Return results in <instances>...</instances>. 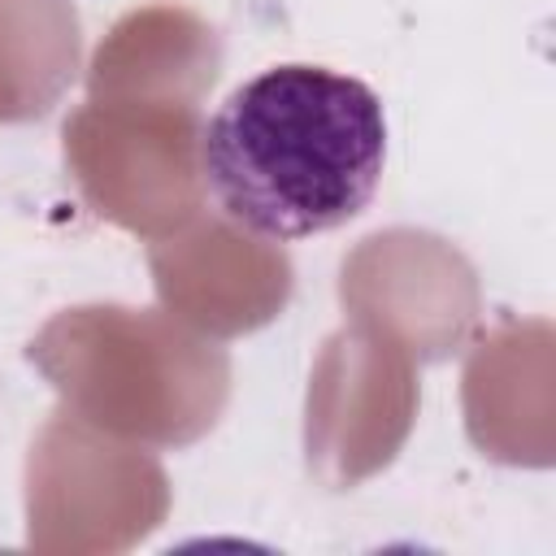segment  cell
<instances>
[{"instance_id":"cell-1","label":"cell","mask_w":556,"mask_h":556,"mask_svg":"<svg viewBox=\"0 0 556 556\" xmlns=\"http://www.w3.org/2000/svg\"><path fill=\"white\" fill-rule=\"evenodd\" d=\"M387 117L374 87L326 65H274L239 83L200 135L217 208L261 239L352 222L378 191Z\"/></svg>"}]
</instances>
